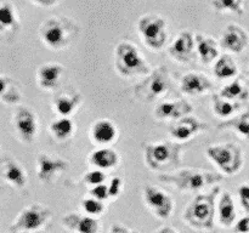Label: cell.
Wrapping results in <instances>:
<instances>
[{"mask_svg": "<svg viewBox=\"0 0 249 233\" xmlns=\"http://www.w3.org/2000/svg\"><path fill=\"white\" fill-rule=\"evenodd\" d=\"M213 89V82L202 73L191 72L182 77L180 83V90L182 94L189 96H199L209 92Z\"/></svg>", "mask_w": 249, "mask_h": 233, "instance_id": "obj_20", "label": "cell"}, {"mask_svg": "<svg viewBox=\"0 0 249 233\" xmlns=\"http://www.w3.org/2000/svg\"><path fill=\"white\" fill-rule=\"evenodd\" d=\"M58 0H31V2L33 4L38 5V6H43V7H49V6H53L57 2Z\"/></svg>", "mask_w": 249, "mask_h": 233, "instance_id": "obj_41", "label": "cell"}, {"mask_svg": "<svg viewBox=\"0 0 249 233\" xmlns=\"http://www.w3.org/2000/svg\"><path fill=\"white\" fill-rule=\"evenodd\" d=\"M195 35L190 31L179 33L175 40L168 48V53L174 61L180 63H187L194 56Z\"/></svg>", "mask_w": 249, "mask_h": 233, "instance_id": "obj_17", "label": "cell"}, {"mask_svg": "<svg viewBox=\"0 0 249 233\" xmlns=\"http://www.w3.org/2000/svg\"><path fill=\"white\" fill-rule=\"evenodd\" d=\"M218 129L219 130L231 129L236 133H238L240 137L249 141V108L240 116H232V118L220 123L218 125Z\"/></svg>", "mask_w": 249, "mask_h": 233, "instance_id": "obj_26", "label": "cell"}, {"mask_svg": "<svg viewBox=\"0 0 249 233\" xmlns=\"http://www.w3.org/2000/svg\"><path fill=\"white\" fill-rule=\"evenodd\" d=\"M80 102H82V97H80L79 94H75V92L74 94L58 95L53 101V112L58 116L70 118L77 111Z\"/></svg>", "mask_w": 249, "mask_h": 233, "instance_id": "obj_25", "label": "cell"}, {"mask_svg": "<svg viewBox=\"0 0 249 233\" xmlns=\"http://www.w3.org/2000/svg\"><path fill=\"white\" fill-rule=\"evenodd\" d=\"M15 131L23 143H32L38 135V116L28 107L18 106L14 112Z\"/></svg>", "mask_w": 249, "mask_h": 233, "instance_id": "obj_11", "label": "cell"}, {"mask_svg": "<svg viewBox=\"0 0 249 233\" xmlns=\"http://www.w3.org/2000/svg\"><path fill=\"white\" fill-rule=\"evenodd\" d=\"M158 180L174 186L182 192H198L211 184H218L224 180L223 175L198 169H182L173 174H162Z\"/></svg>", "mask_w": 249, "mask_h": 233, "instance_id": "obj_2", "label": "cell"}, {"mask_svg": "<svg viewBox=\"0 0 249 233\" xmlns=\"http://www.w3.org/2000/svg\"><path fill=\"white\" fill-rule=\"evenodd\" d=\"M207 157L224 175L232 176L243 166V150L237 143L228 142L207 148Z\"/></svg>", "mask_w": 249, "mask_h": 233, "instance_id": "obj_6", "label": "cell"}, {"mask_svg": "<svg viewBox=\"0 0 249 233\" xmlns=\"http://www.w3.org/2000/svg\"><path fill=\"white\" fill-rule=\"evenodd\" d=\"M142 194L146 206L156 217L167 220L172 216L174 211V199L167 192L152 184H146Z\"/></svg>", "mask_w": 249, "mask_h": 233, "instance_id": "obj_10", "label": "cell"}, {"mask_svg": "<svg viewBox=\"0 0 249 233\" xmlns=\"http://www.w3.org/2000/svg\"><path fill=\"white\" fill-rule=\"evenodd\" d=\"M75 24L66 17H50L43 22L39 36L44 45L51 50H63L68 48L75 35Z\"/></svg>", "mask_w": 249, "mask_h": 233, "instance_id": "obj_5", "label": "cell"}, {"mask_svg": "<svg viewBox=\"0 0 249 233\" xmlns=\"http://www.w3.org/2000/svg\"><path fill=\"white\" fill-rule=\"evenodd\" d=\"M195 50L204 65L214 62L219 57V44L213 36L206 34L195 35Z\"/></svg>", "mask_w": 249, "mask_h": 233, "instance_id": "obj_22", "label": "cell"}, {"mask_svg": "<svg viewBox=\"0 0 249 233\" xmlns=\"http://www.w3.org/2000/svg\"><path fill=\"white\" fill-rule=\"evenodd\" d=\"M75 131L74 123L71 118H60L55 119L50 124V133L53 137L57 141H66L72 137V135Z\"/></svg>", "mask_w": 249, "mask_h": 233, "instance_id": "obj_28", "label": "cell"}, {"mask_svg": "<svg viewBox=\"0 0 249 233\" xmlns=\"http://www.w3.org/2000/svg\"><path fill=\"white\" fill-rule=\"evenodd\" d=\"M0 100L9 104H16L21 100V92L9 78L0 75Z\"/></svg>", "mask_w": 249, "mask_h": 233, "instance_id": "obj_31", "label": "cell"}, {"mask_svg": "<svg viewBox=\"0 0 249 233\" xmlns=\"http://www.w3.org/2000/svg\"><path fill=\"white\" fill-rule=\"evenodd\" d=\"M238 74L236 61L229 55H221L214 65V75L219 79H231Z\"/></svg>", "mask_w": 249, "mask_h": 233, "instance_id": "obj_27", "label": "cell"}, {"mask_svg": "<svg viewBox=\"0 0 249 233\" xmlns=\"http://www.w3.org/2000/svg\"><path fill=\"white\" fill-rule=\"evenodd\" d=\"M208 130V124L192 116L179 119L170 126L169 133L178 142H185L202 131Z\"/></svg>", "mask_w": 249, "mask_h": 233, "instance_id": "obj_13", "label": "cell"}, {"mask_svg": "<svg viewBox=\"0 0 249 233\" xmlns=\"http://www.w3.org/2000/svg\"><path fill=\"white\" fill-rule=\"evenodd\" d=\"M82 208L83 210L87 213V215L92 216V217H99V216L104 215L106 211V205L104 201L97 200V199L92 198H85L82 200Z\"/></svg>", "mask_w": 249, "mask_h": 233, "instance_id": "obj_34", "label": "cell"}, {"mask_svg": "<svg viewBox=\"0 0 249 233\" xmlns=\"http://www.w3.org/2000/svg\"><path fill=\"white\" fill-rule=\"evenodd\" d=\"M70 163L58 155L39 153L36 157V175L44 183H50L56 177L68 169Z\"/></svg>", "mask_w": 249, "mask_h": 233, "instance_id": "obj_12", "label": "cell"}, {"mask_svg": "<svg viewBox=\"0 0 249 233\" xmlns=\"http://www.w3.org/2000/svg\"><path fill=\"white\" fill-rule=\"evenodd\" d=\"M182 150L184 146L179 142L160 141V142L146 143L143 146L145 163L151 170L155 171L175 169L182 163Z\"/></svg>", "mask_w": 249, "mask_h": 233, "instance_id": "obj_3", "label": "cell"}, {"mask_svg": "<svg viewBox=\"0 0 249 233\" xmlns=\"http://www.w3.org/2000/svg\"><path fill=\"white\" fill-rule=\"evenodd\" d=\"M17 22H18V16L12 4L10 2L0 4V33L16 28Z\"/></svg>", "mask_w": 249, "mask_h": 233, "instance_id": "obj_32", "label": "cell"}, {"mask_svg": "<svg viewBox=\"0 0 249 233\" xmlns=\"http://www.w3.org/2000/svg\"><path fill=\"white\" fill-rule=\"evenodd\" d=\"M235 231L237 233H249V215L242 217L236 223Z\"/></svg>", "mask_w": 249, "mask_h": 233, "instance_id": "obj_39", "label": "cell"}, {"mask_svg": "<svg viewBox=\"0 0 249 233\" xmlns=\"http://www.w3.org/2000/svg\"><path fill=\"white\" fill-rule=\"evenodd\" d=\"M122 187H123V181H122L121 177H113V179H111L109 183H107L109 199L117 198L119 196V193L122 192Z\"/></svg>", "mask_w": 249, "mask_h": 233, "instance_id": "obj_37", "label": "cell"}, {"mask_svg": "<svg viewBox=\"0 0 249 233\" xmlns=\"http://www.w3.org/2000/svg\"><path fill=\"white\" fill-rule=\"evenodd\" d=\"M89 163L95 167L105 171L116 167L119 163V154L111 147H100L91 152Z\"/></svg>", "mask_w": 249, "mask_h": 233, "instance_id": "obj_23", "label": "cell"}, {"mask_svg": "<svg viewBox=\"0 0 249 233\" xmlns=\"http://www.w3.org/2000/svg\"><path fill=\"white\" fill-rule=\"evenodd\" d=\"M118 137V129L113 121L108 119H99L90 129V138L92 142L101 147H108Z\"/></svg>", "mask_w": 249, "mask_h": 233, "instance_id": "obj_18", "label": "cell"}, {"mask_svg": "<svg viewBox=\"0 0 249 233\" xmlns=\"http://www.w3.org/2000/svg\"><path fill=\"white\" fill-rule=\"evenodd\" d=\"M89 194H90V197L97 199V200L104 201V203L109 199L108 189H107V183H101V184H97V186L91 187V188L89 189Z\"/></svg>", "mask_w": 249, "mask_h": 233, "instance_id": "obj_36", "label": "cell"}, {"mask_svg": "<svg viewBox=\"0 0 249 233\" xmlns=\"http://www.w3.org/2000/svg\"><path fill=\"white\" fill-rule=\"evenodd\" d=\"M62 74L63 67L60 63H44L36 70V83L40 89L53 91L60 85Z\"/></svg>", "mask_w": 249, "mask_h": 233, "instance_id": "obj_21", "label": "cell"}, {"mask_svg": "<svg viewBox=\"0 0 249 233\" xmlns=\"http://www.w3.org/2000/svg\"><path fill=\"white\" fill-rule=\"evenodd\" d=\"M237 211L230 192H223L218 204V220L223 227H231L235 223Z\"/></svg>", "mask_w": 249, "mask_h": 233, "instance_id": "obj_24", "label": "cell"}, {"mask_svg": "<svg viewBox=\"0 0 249 233\" xmlns=\"http://www.w3.org/2000/svg\"><path fill=\"white\" fill-rule=\"evenodd\" d=\"M220 96L232 102L246 101L249 97V89L246 85H243L241 80L236 79L223 87V90L220 91Z\"/></svg>", "mask_w": 249, "mask_h": 233, "instance_id": "obj_30", "label": "cell"}, {"mask_svg": "<svg viewBox=\"0 0 249 233\" xmlns=\"http://www.w3.org/2000/svg\"><path fill=\"white\" fill-rule=\"evenodd\" d=\"M153 233H179L175 228L169 227V226H164V227H160L158 230H156Z\"/></svg>", "mask_w": 249, "mask_h": 233, "instance_id": "obj_42", "label": "cell"}, {"mask_svg": "<svg viewBox=\"0 0 249 233\" xmlns=\"http://www.w3.org/2000/svg\"><path fill=\"white\" fill-rule=\"evenodd\" d=\"M194 112V106L186 100L160 102L155 108L156 119L158 120H179L184 116H190Z\"/></svg>", "mask_w": 249, "mask_h": 233, "instance_id": "obj_15", "label": "cell"}, {"mask_svg": "<svg viewBox=\"0 0 249 233\" xmlns=\"http://www.w3.org/2000/svg\"><path fill=\"white\" fill-rule=\"evenodd\" d=\"M138 32L143 45L153 51H160L168 39L167 21L160 15L147 14L139 18Z\"/></svg>", "mask_w": 249, "mask_h": 233, "instance_id": "obj_8", "label": "cell"}, {"mask_svg": "<svg viewBox=\"0 0 249 233\" xmlns=\"http://www.w3.org/2000/svg\"><path fill=\"white\" fill-rule=\"evenodd\" d=\"M114 67L118 74L124 78L145 77L151 72L150 65L138 46L126 40L121 41L114 49Z\"/></svg>", "mask_w": 249, "mask_h": 233, "instance_id": "obj_4", "label": "cell"}, {"mask_svg": "<svg viewBox=\"0 0 249 233\" xmlns=\"http://www.w3.org/2000/svg\"><path fill=\"white\" fill-rule=\"evenodd\" d=\"M213 7L219 12H231L236 15H243L245 0H213Z\"/></svg>", "mask_w": 249, "mask_h": 233, "instance_id": "obj_33", "label": "cell"}, {"mask_svg": "<svg viewBox=\"0 0 249 233\" xmlns=\"http://www.w3.org/2000/svg\"><path fill=\"white\" fill-rule=\"evenodd\" d=\"M61 225L72 233H99L100 222L96 217L79 213H68L61 218Z\"/></svg>", "mask_w": 249, "mask_h": 233, "instance_id": "obj_16", "label": "cell"}, {"mask_svg": "<svg viewBox=\"0 0 249 233\" xmlns=\"http://www.w3.org/2000/svg\"><path fill=\"white\" fill-rule=\"evenodd\" d=\"M220 186L215 184L208 193L197 194L184 213V220L195 230L212 231L215 217V200L220 193Z\"/></svg>", "mask_w": 249, "mask_h": 233, "instance_id": "obj_1", "label": "cell"}, {"mask_svg": "<svg viewBox=\"0 0 249 233\" xmlns=\"http://www.w3.org/2000/svg\"><path fill=\"white\" fill-rule=\"evenodd\" d=\"M238 196H240L241 205H242L243 210L249 215V182L240 186V188H238Z\"/></svg>", "mask_w": 249, "mask_h": 233, "instance_id": "obj_38", "label": "cell"}, {"mask_svg": "<svg viewBox=\"0 0 249 233\" xmlns=\"http://www.w3.org/2000/svg\"><path fill=\"white\" fill-rule=\"evenodd\" d=\"M212 103H213V112L219 118L230 119L235 116L236 112L240 108V102H232L229 100L223 99L220 95L214 94L212 97Z\"/></svg>", "mask_w": 249, "mask_h": 233, "instance_id": "obj_29", "label": "cell"}, {"mask_svg": "<svg viewBox=\"0 0 249 233\" xmlns=\"http://www.w3.org/2000/svg\"><path fill=\"white\" fill-rule=\"evenodd\" d=\"M0 176L17 189L24 188L28 182V176L23 166L11 158H4L0 162Z\"/></svg>", "mask_w": 249, "mask_h": 233, "instance_id": "obj_19", "label": "cell"}, {"mask_svg": "<svg viewBox=\"0 0 249 233\" xmlns=\"http://www.w3.org/2000/svg\"><path fill=\"white\" fill-rule=\"evenodd\" d=\"M249 45V34L238 24H229L220 38V46L233 53H241Z\"/></svg>", "mask_w": 249, "mask_h": 233, "instance_id": "obj_14", "label": "cell"}, {"mask_svg": "<svg viewBox=\"0 0 249 233\" xmlns=\"http://www.w3.org/2000/svg\"><path fill=\"white\" fill-rule=\"evenodd\" d=\"M170 87V77L168 68L160 66L145 75L134 87V95L143 102H152L164 96Z\"/></svg>", "mask_w": 249, "mask_h": 233, "instance_id": "obj_7", "label": "cell"}, {"mask_svg": "<svg viewBox=\"0 0 249 233\" xmlns=\"http://www.w3.org/2000/svg\"><path fill=\"white\" fill-rule=\"evenodd\" d=\"M108 233H139L136 230H131V228L126 227V226L121 225V223H113L109 227Z\"/></svg>", "mask_w": 249, "mask_h": 233, "instance_id": "obj_40", "label": "cell"}, {"mask_svg": "<svg viewBox=\"0 0 249 233\" xmlns=\"http://www.w3.org/2000/svg\"><path fill=\"white\" fill-rule=\"evenodd\" d=\"M53 213L48 206L40 203H33L24 208L11 225L12 232L34 233L43 230L50 221Z\"/></svg>", "mask_w": 249, "mask_h": 233, "instance_id": "obj_9", "label": "cell"}, {"mask_svg": "<svg viewBox=\"0 0 249 233\" xmlns=\"http://www.w3.org/2000/svg\"><path fill=\"white\" fill-rule=\"evenodd\" d=\"M84 182L88 184V186H97V184H101L106 182V174L105 171L99 169H94L88 171L87 174L84 175Z\"/></svg>", "mask_w": 249, "mask_h": 233, "instance_id": "obj_35", "label": "cell"}]
</instances>
